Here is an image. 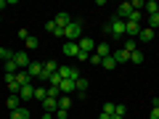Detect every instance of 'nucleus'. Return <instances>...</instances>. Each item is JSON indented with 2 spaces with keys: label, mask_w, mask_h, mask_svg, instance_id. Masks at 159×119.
Masks as SVG:
<instances>
[{
  "label": "nucleus",
  "mask_w": 159,
  "mask_h": 119,
  "mask_svg": "<svg viewBox=\"0 0 159 119\" xmlns=\"http://www.w3.org/2000/svg\"><path fill=\"white\" fill-rule=\"evenodd\" d=\"M80 34H82V21L72 19L69 27L64 29V40H66V42H80Z\"/></svg>",
  "instance_id": "1"
},
{
  "label": "nucleus",
  "mask_w": 159,
  "mask_h": 119,
  "mask_svg": "<svg viewBox=\"0 0 159 119\" xmlns=\"http://www.w3.org/2000/svg\"><path fill=\"white\" fill-rule=\"evenodd\" d=\"M106 32L111 34V37H117V40H122V37H125V21H122V19H117V16H114L111 21L106 24Z\"/></svg>",
  "instance_id": "2"
},
{
  "label": "nucleus",
  "mask_w": 159,
  "mask_h": 119,
  "mask_svg": "<svg viewBox=\"0 0 159 119\" xmlns=\"http://www.w3.org/2000/svg\"><path fill=\"white\" fill-rule=\"evenodd\" d=\"M13 61H16L19 72H27L29 64H32V61H29V53H27V51H16V53H13Z\"/></svg>",
  "instance_id": "3"
},
{
  "label": "nucleus",
  "mask_w": 159,
  "mask_h": 119,
  "mask_svg": "<svg viewBox=\"0 0 159 119\" xmlns=\"http://www.w3.org/2000/svg\"><path fill=\"white\" fill-rule=\"evenodd\" d=\"M58 74H61V79H72V82L80 79V69L74 66H58Z\"/></svg>",
  "instance_id": "4"
},
{
  "label": "nucleus",
  "mask_w": 159,
  "mask_h": 119,
  "mask_svg": "<svg viewBox=\"0 0 159 119\" xmlns=\"http://www.w3.org/2000/svg\"><path fill=\"white\" fill-rule=\"evenodd\" d=\"M27 74H29V77H37V79H45V69H43V64H40V61H32V64H29V69H27Z\"/></svg>",
  "instance_id": "5"
},
{
  "label": "nucleus",
  "mask_w": 159,
  "mask_h": 119,
  "mask_svg": "<svg viewBox=\"0 0 159 119\" xmlns=\"http://www.w3.org/2000/svg\"><path fill=\"white\" fill-rule=\"evenodd\" d=\"M6 85H8V90H11V95H19L21 85L16 82V74H6Z\"/></svg>",
  "instance_id": "6"
},
{
  "label": "nucleus",
  "mask_w": 159,
  "mask_h": 119,
  "mask_svg": "<svg viewBox=\"0 0 159 119\" xmlns=\"http://www.w3.org/2000/svg\"><path fill=\"white\" fill-rule=\"evenodd\" d=\"M111 58H114V61H117V66H119V64L130 61V53H127L125 48H119V51H111Z\"/></svg>",
  "instance_id": "7"
},
{
  "label": "nucleus",
  "mask_w": 159,
  "mask_h": 119,
  "mask_svg": "<svg viewBox=\"0 0 159 119\" xmlns=\"http://www.w3.org/2000/svg\"><path fill=\"white\" fill-rule=\"evenodd\" d=\"M80 51H85V53H90V51H96V40H90V37H80Z\"/></svg>",
  "instance_id": "8"
},
{
  "label": "nucleus",
  "mask_w": 159,
  "mask_h": 119,
  "mask_svg": "<svg viewBox=\"0 0 159 119\" xmlns=\"http://www.w3.org/2000/svg\"><path fill=\"white\" fill-rule=\"evenodd\" d=\"M43 108H45V114H56V108H58V98H51V95H48L45 101H43Z\"/></svg>",
  "instance_id": "9"
},
{
  "label": "nucleus",
  "mask_w": 159,
  "mask_h": 119,
  "mask_svg": "<svg viewBox=\"0 0 159 119\" xmlns=\"http://www.w3.org/2000/svg\"><path fill=\"white\" fill-rule=\"evenodd\" d=\"M141 24H135V21H125V34H130V37H138L141 34Z\"/></svg>",
  "instance_id": "10"
},
{
  "label": "nucleus",
  "mask_w": 159,
  "mask_h": 119,
  "mask_svg": "<svg viewBox=\"0 0 159 119\" xmlns=\"http://www.w3.org/2000/svg\"><path fill=\"white\" fill-rule=\"evenodd\" d=\"M19 98H21V101H32L34 98V85H24L21 90H19Z\"/></svg>",
  "instance_id": "11"
},
{
  "label": "nucleus",
  "mask_w": 159,
  "mask_h": 119,
  "mask_svg": "<svg viewBox=\"0 0 159 119\" xmlns=\"http://www.w3.org/2000/svg\"><path fill=\"white\" fill-rule=\"evenodd\" d=\"M29 117H32V111L27 106H19L16 111H11V119H29Z\"/></svg>",
  "instance_id": "12"
},
{
  "label": "nucleus",
  "mask_w": 159,
  "mask_h": 119,
  "mask_svg": "<svg viewBox=\"0 0 159 119\" xmlns=\"http://www.w3.org/2000/svg\"><path fill=\"white\" fill-rule=\"evenodd\" d=\"M58 90H61V95H69V93H74L77 87H74L72 79H61V85H58Z\"/></svg>",
  "instance_id": "13"
},
{
  "label": "nucleus",
  "mask_w": 159,
  "mask_h": 119,
  "mask_svg": "<svg viewBox=\"0 0 159 119\" xmlns=\"http://www.w3.org/2000/svg\"><path fill=\"white\" fill-rule=\"evenodd\" d=\"M53 21H56V27H58V29H66V27H69V21H72V16H69V13H58Z\"/></svg>",
  "instance_id": "14"
},
{
  "label": "nucleus",
  "mask_w": 159,
  "mask_h": 119,
  "mask_svg": "<svg viewBox=\"0 0 159 119\" xmlns=\"http://www.w3.org/2000/svg\"><path fill=\"white\" fill-rule=\"evenodd\" d=\"M96 56H101V58L111 56V45H109V42H98L96 45Z\"/></svg>",
  "instance_id": "15"
},
{
  "label": "nucleus",
  "mask_w": 159,
  "mask_h": 119,
  "mask_svg": "<svg viewBox=\"0 0 159 119\" xmlns=\"http://www.w3.org/2000/svg\"><path fill=\"white\" fill-rule=\"evenodd\" d=\"M74 87H77V90H74L77 95H88V93H85V90H88V79H85V77H80L77 82H74Z\"/></svg>",
  "instance_id": "16"
},
{
  "label": "nucleus",
  "mask_w": 159,
  "mask_h": 119,
  "mask_svg": "<svg viewBox=\"0 0 159 119\" xmlns=\"http://www.w3.org/2000/svg\"><path fill=\"white\" fill-rule=\"evenodd\" d=\"M64 53H66V56H74V58H77L80 45H77V42H64Z\"/></svg>",
  "instance_id": "17"
},
{
  "label": "nucleus",
  "mask_w": 159,
  "mask_h": 119,
  "mask_svg": "<svg viewBox=\"0 0 159 119\" xmlns=\"http://www.w3.org/2000/svg\"><path fill=\"white\" fill-rule=\"evenodd\" d=\"M43 69H45V79H48L51 74L58 72V64H56V61H45V64H43Z\"/></svg>",
  "instance_id": "18"
},
{
  "label": "nucleus",
  "mask_w": 159,
  "mask_h": 119,
  "mask_svg": "<svg viewBox=\"0 0 159 119\" xmlns=\"http://www.w3.org/2000/svg\"><path fill=\"white\" fill-rule=\"evenodd\" d=\"M16 82H19V85H32V77H29V74L27 72H16Z\"/></svg>",
  "instance_id": "19"
},
{
  "label": "nucleus",
  "mask_w": 159,
  "mask_h": 119,
  "mask_svg": "<svg viewBox=\"0 0 159 119\" xmlns=\"http://www.w3.org/2000/svg\"><path fill=\"white\" fill-rule=\"evenodd\" d=\"M143 13H148V16H154V13H159V3H154V0H148L146 6H143Z\"/></svg>",
  "instance_id": "20"
},
{
  "label": "nucleus",
  "mask_w": 159,
  "mask_h": 119,
  "mask_svg": "<svg viewBox=\"0 0 159 119\" xmlns=\"http://www.w3.org/2000/svg\"><path fill=\"white\" fill-rule=\"evenodd\" d=\"M138 40H141V42H151V40H154V29H141V34H138Z\"/></svg>",
  "instance_id": "21"
},
{
  "label": "nucleus",
  "mask_w": 159,
  "mask_h": 119,
  "mask_svg": "<svg viewBox=\"0 0 159 119\" xmlns=\"http://www.w3.org/2000/svg\"><path fill=\"white\" fill-rule=\"evenodd\" d=\"M6 106L11 108V111H16V108L21 106V98H19V95H8V101H6Z\"/></svg>",
  "instance_id": "22"
},
{
  "label": "nucleus",
  "mask_w": 159,
  "mask_h": 119,
  "mask_svg": "<svg viewBox=\"0 0 159 119\" xmlns=\"http://www.w3.org/2000/svg\"><path fill=\"white\" fill-rule=\"evenodd\" d=\"M45 29H48V32H51V34H56V37H64V29H58L53 19H51V21H48V24H45Z\"/></svg>",
  "instance_id": "23"
},
{
  "label": "nucleus",
  "mask_w": 159,
  "mask_h": 119,
  "mask_svg": "<svg viewBox=\"0 0 159 119\" xmlns=\"http://www.w3.org/2000/svg\"><path fill=\"white\" fill-rule=\"evenodd\" d=\"M45 98H48V87H34V101H40V103H43V101H45Z\"/></svg>",
  "instance_id": "24"
},
{
  "label": "nucleus",
  "mask_w": 159,
  "mask_h": 119,
  "mask_svg": "<svg viewBox=\"0 0 159 119\" xmlns=\"http://www.w3.org/2000/svg\"><path fill=\"white\" fill-rule=\"evenodd\" d=\"M69 106H72V98H69V95H58V108L69 111Z\"/></svg>",
  "instance_id": "25"
},
{
  "label": "nucleus",
  "mask_w": 159,
  "mask_h": 119,
  "mask_svg": "<svg viewBox=\"0 0 159 119\" xmlns=\"http://www.w3.org/2000/svg\"><path fill=\"white\" fill-rule=\"evenodd\" d=\"M3 69H6V74H16V72H19V66H16V61H13V58L3 64Z\"/></svg>",
  "instance_id": "26"
},
{
  "label": "nucleus",
  "mask_w": 159,
  "mask_h": 119,
  "mask_svg": "<svg viewBox=\"0 0 159 119\" xmlns=\"http://www.w3.org/2000/svg\"><path fill=\"white\" fill-rule=\"evenodd\" d=\"M24 45H27V53L34 51V48H37V37H34V34H29V37L24 40Z\"/></svg>",
  "instance_id": "27"
},
{
  "label": "nucleus",
  "mask_w": 159,
  "mask_h": 119,
  "mask_svg": "<svg viewBox=\"0 0 159 119\" xmlns=\"http://www.w3.org/2000/svg\"><path fill=\"white\" fill-rule=\"evenodd\" d=\"M101 66H103V69H109V72H111V69H117V61H114L111 56H106V58H103V61H101Z\"/></svg>",
  "instance_id": "28"
},
{
  "label": "nucleus",
  "mask_w": 159,
  "mask_h": 119,
  "mask_svg": "<svg viewBox=\"0 0 159 119\" xmlns=\"http://www.w3.org/2000/svg\"><path fill=\"white\" fill-rule=\"evenodd\" d=\"M130 61L133 64H143V51H133L130 53Z\"/></svg>",
  "instance_id": "29"
},
{
  "label": "nucleus",
  "mask_w": 159,
  "mask_h": 119,
  "mask_svg": "<svg viewBox=\"0 0 159 119\" xmlns=\"http://www.w3.org/2000/svg\"><path fill=\"white\" fill-rule=\"evenodd\" d=\"M148 29H159V13L148 16Z\"/></svg>",
  "instance_id": "30"
},
{
  "label": "nucleus",
  "mask_w": 159,
  "mask_h": 119,
  "mask_svg": "<svg viewBox=\"0 0 159 119\" xmlns=\"http://www.w3.org/2000/svg\"><path fill=\"white\" fill-rule=\"evenodd\" d=\"M114 106H117V103H103L101 114H109V117H114Z\"/></svg>",
  "instance_id": "31"
},
{
  "label": "nucleus",
  "mask_w": 159,
  "mask_h": 119,
  "mask_svg": "<svg viewBox=\"0 0 159 119\" xmlns=\"http://www.w3.org/2000/svg\"><path fill=\"white\" fill-rule=\"evenodd\" d=\"M48 95H51V98H58V95H61V90H58V85H51V87H48Z\"/></svg>",
  "instance_id": "32"
},
{
  "label": "nucleus",
  "mask_w": 159,
  "mask_h": 119,
  "mask_svg": "<svg viewBox=\"0 0 159 119\" xmlns=\"http://www.w3.org/2000/svg\"><path fill=\"white\" fill-rule=\"evenodd\" d=\"M125 111H127L125 103H117V106H114V114H117V117H125Z\"/></svg>",
  "instance_id": "33"
},
{
  "label": "nucleus",
  "mask_w": 159,
  "mask_h": 119,
  "mask_svg": "<svg viewBox=\"0 0 159 119\" xmlns=\"http://www.w3.org/2000/svg\"><path fill=\"white\" fill-rule=\"evenodd\" d=\"M48 82H51V85H61V74H51V77H48Z\"/></svg>",
  "instance_id": "34"
},
{
  "label": "nucleus",
  "mask_w": 159,
  "mask_h": 119,
  "mask_svg": "<svg viewBox=\"0 0 159 119\" xmlns=\"http://www.w3.org/2000/svg\"><path fill=\"white\" fill-rule=\"evenodd\" d=\"M125 51H127V53L138 51V45H135V40H127V42H125Z\"/></svg>",
  "instance_id": "35"
},
{
  "label": "nucleus",
  "mask_w": 159,
  "mask_h": 119,
  "mask_svg": "<svg viewBox=\"0 0 159 119\" xmlns=\"http://www.w3.org/2000/svg\"><path fill=\"white\" fill-rule=\"evenodd\" d=\"M141 16H143L141 11H133V13H130V19H127V21H135V24H141Z\"/></svg>",
  "instance_id": "36"
},
{
  "label": "nucleus",
  "mask_w": 159,
  "mask_h": 119,
  "mask_svg": "<svg viewBox=\"0 0 159 119\" xmlns=\"http://www.w3.org/2000/svg\"><path fill=\"white\" fill-rule=\"evenodd\" d=\"M69 111H64V108H56V114H53V119H66Z\"/></svg>",
  "instance_id": "37"
},
{
  "label": "nucleus",
  "mask_w": 159,
  "mask_h": 119,
  "mask_svg": "<svg viewBox=\"0 0 159 119\" xmlns=\"http://www.w3.org/2000/svg\"><path fill=\"white\" fill-rule=\"evenodd\" d=\"M88 61H90V64H93V66H101V61H103V58H101V56H96V53H93V56H90V58H88Z\"/></svg>",
  "instance_id": "38"
},
{
  "label": "nucleus",
  "mask_w": 159,
  "mask_h": 119,
  "mask_svg": "<svg viewBox=\"0 0 159 119\" xmlns=\"http://www.w3.org/2000/svg\"><path fill=\"white\" fill-rule=\"evenodd\" d=\"M148 119H159V106H151V114H148Z\"/></svg>",
  "instance_id": "39"
},
{
  "label": "nucleus",
  "mask_w": 159,
  "mask_h": 119,
  "mask_svg": "<svg viewBox=\"0 0 159 119\" xmlns=\"http://www.w3.org/2000/svg\"><path fill=\"white\" fill-rule=\"evenodd\" d=\"M77 58H80V61H88V58H90V53H85V51H80V53H77Z\"/></svg>",
  "instance_id": "40"
},
{
  "label": "nucleus",
  "mask_w": 159,
  "mask_h": 119,
  "mask_svg": "<svg viewBox=\"0 0 159 119\" xmlns=\"http://www.w3.org/2000/svg\"><path fill=\"white\" fill-rule=\"evenodd\" d=\"M16 34H19L21 40H27V37H29V32H27V29H16Z\"/></svg>",
  "instance_id": "41"
},
{
  "label": "nucleus",
  "mask_w": 159,
  "mask_h": 119,
  "mask_svg": "<svg viewBox=\"0 0 159 119\" xmlns=\"http://www.w3.org/2000/svg\"><path fill=\"white\" fill-rule=\"evenodd\" d=\"M8 3H11V0H0V8H6V6H8Z\"/></svg>",
  "instance_id": "42"
},
{
  "label": "nucleus",
  "mask_w": 159,
  "mask_h": 119,
  "mask_svg": "<svg viewBox=\"0 0 159 119\" xmlns=\"http://www.w3.org/2000/svg\"><path fill=\"white\" fill-rule=\"evenodd\" d=\"M43 119H53V114H43Z\"/></svg>",
  "instance_id": "43"
},
{
  "label": "nucleus",
  "mask_w": 159,
  "mask_h": 119,
  "mask_svg": "<svg viewBox=\"0 0 159 119\" xmlns=\"http://www.w3.org/2000/svg\"><path fill=\"white\" fill-rule=\"evenodd\" d=\"M111 119H122V117H117V114H114V117H111Z\"/></svg>",
  "instance_id": "44"
}]
</instances>
